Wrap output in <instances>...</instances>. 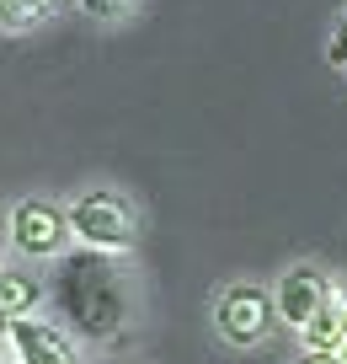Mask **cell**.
Listing matches in <instances>:
<instances>
[{"mask_svg": "<svg viewBox=\"0 0 347 364\" xmlns=\"http://www.w3.org/2000/svg\"><path fill=\"white\" fill-rule=\"evenodd\" d=\"M80 11H86L91 22H118V16L134 11V0H80Z\"/></svg>", "mask_w": 347, "mask_h": 364, "instance_id": "obj_9", "label": "cell"}, {"mask_svg": "<svg viewBox=\"0 0 347 364\" xmlns=\"http://www.w3.org/2000/svg\"><path fill=\"white\" fill-rule=\"evenodd\" d=\"M326 65H331L336 75H347V16L336 22V33L326 38Z\"/></svg>", "mask_w": 347, "mask_h": 364, "instance_id": "obj_10", "label": "cell"}, {"mask_svg": "<svg viewBox=\"0 0 347 364\" xmlns=\"http://www.w3.org/2000/svg\"><path fill=\"white\" fill-rule=\"evenodd\" d=\"M214 321H219L224 343H236V348H257V343L272 338L278 327V311H272V289L262 284H230L214 306Z\"/></svg>", "mask_w": 347, "mask_h": 364, "instance_id": "obj_3", "label": "cell"}, {"mask_svg": "<svg viewBox=\"0 0 347 364\" xmlns=\"http://www.w3.org/2000/svg\"><path fill=\"white\" fill-rule=\"evenodd\" d=\"M54 262L59 268H54V284H48V300H54L59 327H70V338H86V343H112L134 316V295H128L118 257L75 247Z\"/></svg>", "mask_w": 347, "mask_h": 364, "instance_id": "obj_1", "label": "cell"}, {"mask_svg": "<svg viewBox=\"0 0 347 364\" xmlns=\"http://www.w3.org/2000/svg\"><path fill=\"white\" fill-rule=\"evenodd\" d=\"M22 6H27V16H43V11H54L59 0H22Z\"/></svg>", "mask_w": 347, "mask_h": 364, "instance_id": "obj_13", "label": "cell"}, {"mask_svg": "<svg viewBox=\"0 0 347 364\" xmlns=\"http://www.w3.org/2000/svg\"><path fill=\"white\" fill-rule=\"evenodd\" d=\"M294 364H342V353H321V348H304Z\"/></svg>", "mask_w": 347, "mask_h": 364, "instance_id": "obj_12", "label": "cell"}, {"mask_svg": "<svg viewBox=\"0 0 347 364\" xmlns=\"http://www.w3.org/2000/svg\"><path fill=\"white\" fill-rule=\"evenodd\" d=\"M65 215H70V236H75L80 247H91V252L123 257V252H134V241H139L134 204H128L123 193H112V188H91V193H80Z\"/></svg>", "mask_w": 347, "mask_h": 364, "instance_id": "obj_2", "label": "cell"}, {"mask_svg": "<svg viewBox=\"0 0 347 364\" xmlns=\"http://www.w3.org/2000/svg\"><path fill=\"white\" fill-rule=\"evenodd\" d=\"M6 230H11V247L22 257H65L70 241H75L70 236V215L54 198H22L11 209V220H6Z\"/></svg>", "mask_w": 347, "mask_h": 364, "instance_id": "obj_4", "label": "cell"}, {"mask_svg": "<svg viewBox=\"0 0 347 364\" xmlns=\"http://www.w3.org/2000/svg\"><path fill=\"white\" fill-rule=\"evenodd\" d=\"M326 300H331V279H326L315 262H294L278 284H272V311H278V327H294V332H304V321H310Z\"/></svg>", "mask_w": 347, "mask_h": 364, "instance_id": "obj_5", "label": "cell"}, {"mask_svg": "<svg viewBox=\"0 0 347 364\" xmlns=\"http://www.w3.org/2000/svg\"><path fill=\"white\" fill-rule=\"evenodd\" d=\"M0 364H16V359H0Z\"/></svg>", "mask_w": 347, "mask_h": 364, "instance_id": "obj_17", "label": "cell"}, {"mask_svg": "<svg viewBox=\"0 0 347 364\" xmlns=\"http://www.w3.org/2000/svg\"><path fill=\"white\" fill-rule=\"evenodd\" d=\"M6 332H11V316H6V311H0V338H6Z\"/></svg>", "mask_w": 347, "mask_h": 364, "instance_id": "obj_15", "label": "cell"}, {"mask_svg": "<svg viewBox=\"0 0 347 364\" xmlns=\"http://www.w3.org/2000/svg\"><path fill=\"white\" fill-rule=\"evenodd\" d=\"M6 343H11L16 364H80V348H75V338H70V327L43 321V316H16L11 332H6Z\"/></svg>", "mask_w": 347, "mask_h": 364, "instance_id": "obj_6", "label": "cell"}, {"mask_svg": "<svg viewBox=\"0 0 347 364\" xmlns=\"http://www.w3.org/2000/svg\"><path fill=\"white\" fill-rule=\"evenodd\" d=\"M331 300H336V311L347 316V279H342V284H331Z\"/></svg>", "mask_w": 347, "mask_h": 364, "instance_id": "obj_14", "label": "cell"}, {"mask_svg": "<svg viewBox=\"0 0 347 364\" xmlns=\"http://www.w3.org/2000/svg\"><path fill=\"white\" fill-rule=\"evenodd\" d=\"M27 22H33V16H27L22 0H0V33H22Z\"/></svg>", "mask_w": 347, "mask_h": 364, "instance_id": "obj_11", "label": "cell"}, {"mask_svg": "<svg viewBox=\"0 0 347 364\" xmlns=\"http://www.w3.org/2000/svg\"><path fill=\"white\" fill-rule=\"evenodd\" d=\"M336 353H342V364H347V343H342V348H336Z\"/></svg>", "mask_w": 347, "mask_h": 364, "instance_id": "obj_16", "label": "cell"}, {"mask_svg": "<svg viewBox=\"0 0 347 364\" xmlns=\"http://www.w3.org/2000/svg\"><path fill=\"white\" fill-rule=\"evenodd\" d=\"M299 338H304V348H321V353H336V348H342V343H347V316L336 311V300H326V306L304 321Z\"/></svg>", "mask_w": 347, "mask_h": 364, "instance_id": "obj_8", "label": "cell"}, {"mask_svg": "<svg viewBox=\"0 0 347 364\" xmlns=\"http://www.w3.org/2000/svg\"><path fill=\"white\" fill-rule=\"evenodd\" d=\"M48 300L43 279H33L27 268H0V311L6 316H38V306Z\"/></svg>", "mask_w": 347, "mask_h": 364, "instance_id": "obj_7", "label": "cell"}]
</instances>
